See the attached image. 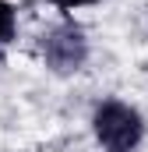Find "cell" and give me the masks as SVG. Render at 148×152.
I'll return each mask as SVG.
<instances>
[{
    "label": "cell",
    "mask_w": 148,
    "mask_h": 152,
    "mask_svg": "<svg viewBox=\"0 0 148 152\" xmlns=\"http://www.w3.org/2000/svg\"><path fill=\"white\" fill-rule=\"evenodd\" d=\"M46 4H49L53 11H60L64 18H71L74 11H85V7H95L99 0H46Z\"/></svg>",
    "instance_id": "277c9868"
},
{
    "label": "cell",
    "mask_w": 148,
    "mask_h": 152,
    "mask_svg": "<svg viewBox=\"0 0 148 152\" xmlns=\"http://www.w3.org/2000/svg\"><path fill=\"white\" fill-rule=\"evenodd\" d=\"M18 39V7L11 0H0V50Z\"/></svg>",
    "instance_id": "3957f363"
},
{
    "label": "cell",
    "mask_w": 148,
    "mask_h": 152,
    "mask_svg": "<svg viewBox=\"0 0 148 152\" xmlns=\"http://www.w3.org/2000/svg\"><path fill=\"white\" fill-rule=\"evenodd\" d=\"M39 53H42V64L53 75H78L92 57V42H88V32L74 18H64L42 36Z\"/></svg>",
    "instance_id": "7a4b0ae2"
},
{
    "label": "cell",
    "mask_w": 148,
    "mask_h": 152,
    "mask_svg": "<svg viewBox=\"0 0 148 152\" xmlns=\"http://www.w3.org/2000/svg\"><path fill=\"white\" fill-rule=\"evenodd\" d=\"M145 117L123 99H102L92 110V134L102 152H138L145 142Z\"/></svg>",
    "instance_id": "6da1fadb"
}]
</instances>
